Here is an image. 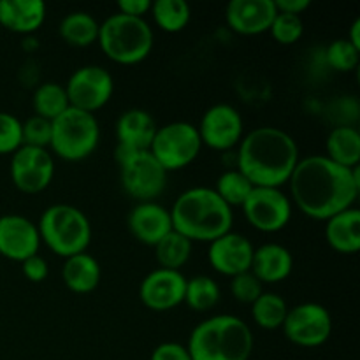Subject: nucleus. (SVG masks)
I'll list each match as a JSON object with an SVG mask.
<instances>
[{
  "label": "nucleus",
  "mask_w": 360,
  "mask_h": 360,
  "mask_svg": "<svg viewBox=\"0 0 360 360\" xmlns=\"http://www.w3.org/2000/svg\"><path fill=\"white\" fill-rule=\"evenodd\" d=\"M288 183L290 202L306 217L320 221L354 207L360 193L359 167H341L326 155L301 158Z\"/></svg>",
  "instance_id": "obj_1"
},
{
  "label": "nucleus",
  "mask_w": 360,
  "mask_h": 360,
  "mask_svg": "<svg viewBox=\"0 0 360 360\" xmlns=\"http://www.w3.org/2000/svg\"><path fill=\"white\" fill-rule=\"evenodd\" d=\"M301 160L294 137L278 127H259L246 134L238 148V171L253 186L281 188Z\"/></svg>",
  "instance_id": "obj_2"
},
{
  "label": "nucleus",
  "mask_w": 360,
  "mask_h": 360,
  "mask_svg": "<svg viewBox=\"0 0 360 360\" xmlns=\"http://www.w3.org/2000/svg\"><path fill=\"white\" fill-rule=\"evenodd\" d=\"M172 229L190 241L211 243L227 234L234 224V211L213 188L193 186L174 200L171 210Z\"/></svg>",
  "instance_id": "obj_3"
},
{
  "label": "nucleus",
  "mask_w": 360,
  "mask_h": 360,
  "mask_svg": "<svg viewBox=\"0 0 360 360\" xmlns=\"http://www.w3.org/2000/svg\"><path fill=\"white\" fill-rule=\"evenodd\" d=\"M253 333L234 315H214L192 329L186 343L192 360H250Z\"/></svg>",
  "instance_id": "obj_4"
},
{
  "label": "nucleus",
  "mask_w": 360,
  "mask_h": 360,
  "mask_svg": "<svg viewBox=\"0 0 360 360\" xmlns=\"http://www.w3.org/2000/svg\"><path fill=\"white\" fill-rule=\"evenodd\" d=\"M97 42L111 62L136 65L153 49V28L144 18L115 13L101 23Z\"/></svg>",
  "instance_id": "obj_5"
},
{
  "label": "nucleus",
  "mask_w": 360,
  "mask_h": 360,
  "mask_svg": "<svg viewBox=\"0 0 360 360\" xmlns=\"http://www.w3.org/2000/svg\"><path fill=\"white\" fill-rule=\"evenodd\" d=\"M35 225L41 243L62 259L86 252L91 243L90 220L79 207L70 204L46 207Z\"/></svg>",
  "instance_id": "obj_6"
},
{
  "label": "nucleus",
  "mask_w": 360,
  "mask_h": 360,
  "mask_svg": "<svg viewBox=\"0 0 360 360\" xmlns=\"http://www.w3.org/2000/svg\"><path fill=\"white\" fill-rule=\"evenodd\" d=\"M101 143V127L95 115L69 108L51 122L53 155L67 162H79L94 155Z\"/></svg>",
  "instance_id": "obj_7"
},
{
  "label": "nucleus",
  "mask_w": 360,
  "mask_h": 360,
  "mask_svg": "<svg viewBox=\"0 0 360 360\" xmlns=\"http://www.w3.org/2000/svg\"><path fill=\"white\" fill-rule=\"evenodd\" d=\"M202 150L197 125L188 122H171L158 127L151 141L150 153L167 172L188 167Z\"/></svg>",
  "instance_id": "obj_8"
},
{
  "label": "nucleus",
  "mask_w": 360,
  "mask_h": 360,
  "mask_svg": "<svg viewBox=\"0 0 360 360\" xmlns=\"http://www.w3.org/2000/svg\"><path fill=\"white\" fill-rule=\"evenodd\" d=\"M120 181L129 197L137 202H153L164 193L169 172L148 151H134L118 162Z\"/></svg>",
  "instance_id": "obj_9"
},
{
  "label": "nucleus",
  "mask_w": 360,
  "mask_h": 360,
  "mask_svg": "<svg viewBox=\"0 0 360 360\" xmlns=\"http://www.w3.org/2000/svg\"><path fill=\"white\" fill-rule=\"evenodd\" d=\"M281 330L297 347H322L333 334V315L319 302H302L288 309Z\"/></svg>",
  "instance_id": "obj_10"
},
{
  "label": "nucleus",
  "mask_w": 360,
  "mask_h": 360,
  "mask_svg": "<svg viewBox=\"0 0 360 360\" xmlns=\"http://www.w3.org/2000/svg\"><path fill=\"white\" fill-rule=\"evenodd\" d=\"M70 108L94 115L104 108L115 91V79L102 65H83L74 70L63 84Z\"/></svg>",
  "instance_id": "obj_11"
},
{
  "label": "nucleus",
  "mask_w": 360,
  "mask_h": 360,
  "mask_svg": "<svg viewBox=\"0 0 360 360\" xmlns=\"http://www.w3.org/2000/svg\"><path fill=\"white\" fill-rule=\"evenodd\" d=\"M241 210L253 229L267 234L283 231L292 220V202L281 188L253 186Z\"/></svg>",
  "instance_id": "obj_12"
},
{
  "label": "nucleus",
  "mask_w": 360,
  "mask_h": 360,
  "mask_svg": "<svg viewBox=\"0 0 360 360\" xmlns=\"http://www.w3.org/2000/svg\"><path fill=\"white\" fill-rule=\"evenodd\" d=\"M9 174L20 192L41 193L55 178V157L44 148L21 144L11 155Z\"/></svg>",
  "instance_id": "obj_13"
},
{
  "label": "nucleus",
  "mask_w": 360,
  "mask_h": 360,
  "mask_svg": "<svg viewBox=\"0 0 360 360\" xmlns=\"http://www.w3.org/2000/svg\"><path fill=\"white\" fill-rule=\"evenodd\" d=\"M197 132L202 146L217 151H227L239 146L245 137V122L241 112L234 105L220 102L206 109L200 123L197 125Z\"/></svg>",
  "instance_id": "obj_14"
},
{
  "label": "nucleus",
  "mask_w": 360,
  "mask_h": 360,
  "mask_svg": "<svg viewBox=\"0 0 360 360\" xmlns=\"http://www.w3.org/2000/svg\"><path fill=\"white\" fill-rule=\"evenodd\" d=\"M186 278L181 271L158 269L150 271L139 285V299L151 311H171L183 304Z\"/></svg>",
  "instance_id": "obj_15"
},
{
  "label": "nucleus",
  "mask_w": 360,
  "mask_h": 360,
  "mask_svg": "<svg viewBox=\"0 0 360 360\" xmlns=\"http://www.w3.org/2000/svg\"><path fill=\"white\" fill-rule=\"evenodd\" d=\"M253 250L255 248H253V245L248 241L246 236L229 231L227 234L220 236V238L210 243L207 260H210V266L218 274L234 278L238 274L250 271Z\"/></svg>",
  "instance_id": "obj_16"
},
{
  "label": "nucleus",
  "mask_w": 360,
  "mask_h": 360,
  "mask_svg": "<svg viewBox=\"0 0 360 360\" xmlns=\"http://www.w3.org/2000/svg\"><path fill=\"white\" fill-rule=\"evenodd\" d=\"M41 248L37 225L21 214L0 217V255L14 262H23L37 255Z\"/></svg>",
  "instance_id": "obj_17"
},
{
  "label": "nucleus",
  "mask_w": 360,
  "mask_h": 360,
  "mask_svg": "<svg viewBox=\"0 0 360 360\" xmlns=\"http://www.w3.org/2000/svg\"><path fill=\"white\" fill-rule=\"evenodd\" d=\"M274 16V0H231L225 7L227 27L239 35L266 34Z\"/></svg>",
  "instance_id": "obj_18"
},
{
  "label": "nucleus",
  "mask_w": 360,
  "mask_h": 360,
  "mask_svg": "<svg viewBox=\"0 0 360 360\" xmlns=\"http://www.w3.org/2000/svg\"><path fill=\"white\" fill-rule=\"evenodd\" d=\"M130 234L146 246H155L172 229L171 211L158 202H137L127 218Z\"/></svg>",
  "instance_id": "obj_19"
},
{
  "label": "nucleus",
  "mask_w": 360,
  "mask_h": 360,
  "mask_svg": "<svg viewBox=\"0 0 360 360\" xmlns=\"http://www.w3.org/2000/svg\"><path fill=\"white\" fill-rule=\"evenodd\" d=\"M157 129V122L146 109H127L116 120V144L132 151H148Z\"/></svg>",
  "instance_id": "obj_20"
},
{
  "label": "nucleus",
  "mask_w": 360,
  "mask_h": 360,
  "mask_svg": "<svg viewBox=\"0 0 360 360\" xmlns=\"http://www.w3.org/2000/svg\"><path fill=\"white\" fill-rule=\"evenodd\" d=\"M294 269V257L290 250L285 248L283 245L278 243H266L253 250L252 259V271L260 283H281L287 280Z\"/></svg>",
  "instance_id": "obj_21"
},
{
  "label": "nucleus",
  "mask_w": 360,
  "mask_h": 360,
  "mask_svg": "<svg viewBox=\"0 0 360 360\" xmlns=\"http://www.w3.org/2000/svg\"><path fill=\"white\" fill-rule=\"evenodd\" d=\"M46 20L42 0H0V25L14 34L30 35Z\"/></svg>",
  "instance_id": "obj_22"
},
{
  "label": "nucleus",
  "mask_w": 360,
  "mask_h": 360,
  "mask_svg": "<svg viewBox=\"0 0 360 360\" xmlns=\"http://www.w3.org/2000/svg\"><path fill=\"white\" fill-rule=\"evenodd\" d=\"M326 241L334 252L354 255L360 250V211L348 207L326 220Z\"/></svg>",
  "instance_id": "obj_23"
},
{
  "label": "nucleus",
  "mask_w": 360,
  "mask_h": 360,
  "mask_svg": "<svg viewBox=\"0 0 360 360\" xmlns=\"http://www.w3.org/2000/svg\"><path fill=\"white\" fill-rule=\"evenodd\" d=\"M63 260L65 262L62 266V280L70 292L84 295L98 287L102 271L101 264L94 255L83 252Z\"/></svg>",
  "instance_id": "obj_24"
},
{
  "label": "nucleus",
  "mask_w": 360,
  "mask_h": 360,
  "mask_svg": "<svg viewBox=\"0 0 360 360\" xmlns=\"http://www.w3.org/2000/svg\"><path fill=\"white\" fill-rule=\"evenodd\" d=\"M326 157L341 167L355 169L360 164V132L352 125H338L326 141Z\"/></svg>",
  "instance_id": "obj_25"
},
{
  "label": "nucleus",
  "mask_w": 360,
  "mask_h": 360,
  "mask_svg": "<svg viewBox=\"0 0 360 360\" xmlns=\"http://www.w3.org/2000/svg\"><path fill=\"white\" fill-rule=\"evenodd\" d=\"M101 23L86 11H74L65 14L58 25V34L74 48H88L98 39Z\"/></svg>",
  "instance_id": "obj_26"
},
{
  "label": "nucleus",
  "mask_w": 360,
  "mask_h": 360,
  "mask_svg": "<svg viewBox=\"0 0 360 360\" xmlns=\"http://www.w3.org/2000/svg\"><path fill=\"white\" fill-rule=\"evenodd\" d=\"M32 108H34V115L41 118L49 120V122L56 120L70 108L65 86L56 81L39 84L32 95Z\"/></svg>",
  "instance_id": "obj_27"
},
{
  "label": "nucleus",
  "mask_w": 360,
  "mask_h": 360,
  "mask_svg": "<svg viewBox=\"0 0 360 360\" xmlns=\"http://www.w3.org/2000/svg\"><path fill=\"white\" fill-rule=\"evenodd\" d=\"M153 248L157 262L162 269L179 271L192 257L193 243L183 234H179V232L171 231Z\"/></svg>",
  "instance_id": "obj_28"
},
{
  "label": "nucleus",
  "mask_w": 360,
  "mask_h": 360,
  "mask_svg": "<svg viewBox=\"0 0 360 360\" xmlns=\"http://www.w3.org/2000/svg\"><path fill=\"white\" fill-rule=\"evenodd\" d=\"M150 13L155 25L167 34L185 30L192 18V9L186 0H155L151 2Z\"/></svg>",
  "instance_id": "obj_29"
},
{
  "label": "nucleus",
  "mask_w": 360,
  "mask_h": 360,
  "mask_svg": "<svg viewBox=\"0 0 360 360\" xmlns=\"http://www.w3.org/2000/svg\"><path fill=\"white\" fill-rule=\"evenodd\" d=\"M288 304L280 294L262 292L259 299L252 304V319L260 329L276 330L283 327L288 313Z\"/></svg>",
  "instance_id": "obj_30"
},
{
  "label": "nucleus",
  "mask_w": 360,
  "mask_h": 360,
  "mask_svg": "<svg viewBox=\"0 0 360 360\" xmlns=\"http://www.w3.org/2000/svg\"><path fill=\"white\" fill-rule=\"evenodd\" d=\"M220 285H218L213 278L199 274V276H193L190 278V280H186L185 299H183V302H185L188 308H192L193 311H210V309H213L214 306L220 302Z\"/></svg>",
  "instance_id": "obj_31"
},
{
  "label": "nucleus",
  "mask_w": 360,
  "mask_h": 360,
  "mask_svg": "<svg viewBox=\"0 0 360 360\" xmlns=\"http://www.w3.org/2000/svg\"><path fill=\"white\" fill-rule=\"evenodd\" d=\"M213 190L229 207H241L253 190V185L241 171L231 169L218 176Z\"/></svg>",
  "instance_id": "obj_32"
},
{
  "label": "nucleus",
  "mask_w": 360,
  "mask_h": 360,
  "mask_svg": "<svg viewBox=\"0 0 360 360\" xmlns=\"http://www.w3.org/2000/svg\"><path fill=\"white\" fill-rule=\"evenodd\" d=\"M327 65L338 72H352L359 67L360 49L347 41V37L330 42L323 53Z\"/></svg>",
  "instance_id": "obj_33"
},
{
  "label": "nucleus",
  "mask_w": 360,
  "mask_h": 360,
  "mask_svg": "<svg viewBox=\"0 0 360 360\" xmlns=\"http://www.w3.org/2000/svg\"><path fill=\"white\" fill-rule=\"evenodd\" d=\"M269 34L280 44H295L302 37V34H304V21L297 14L278 13L276 11V16H274L273 23L269 27Z\"/></svg>",
  "instance_id": "obj_34"
},
{
  "label": "nucleus",
  "mask_w": 360,
  "mask_h": 360,
  "mask_svg": "<svg viewBox=\"0 0 360 360\" xmlns=\"http://www.w3.org/2000/svg\"><path fill=\"white\" fill-rule=\"evenodd\" d=\"M21 136L25 146L44 148L48 150L51 143V122L34 115L21 123Z\"/></svg>",
  "instance_id": "obj_35"
},
{
  "label": "nucleus",
  "mask_w": 360,
  "mask_h": 360,
  "mask_svg": "<svg viewBox=\"0 0 360 360\" xmlns=\"http://www.w3.org/2000/svg\"><path fill=\"white\" fill-rule=\"evenodd\" d=\"M262 292L264 285L252 271L231 278V294L234 295L236 301L243 302V304H253L262 295Z\"/></svg>",
  "instance_id": "obj_36"
},
{
  "label": "nucleus",
  "mask_w": 360,
  "mask_h": 360,
  "mask_svg": "<svg viewBox=\"0 0 360 360\" xmlns=\"http://www.w3.org/2000/svg\"><path fill=\"white\" fill-rule=\"evenodd\" d=\"M23 144L21 122L14 115L0 111V155H13Z\"/></svg>",
  "instance_id": "obj_37"
},
{
  "label": "nucleus",
  "mask_w": 360,
  "mask_h": 360,
  "mask_svg": "<svg viewBox=\"0 0 360 360\" xmlns=\"http://www.w3.org/2000/svg\"><path fill=\"white\" fill-rule=\"evenodd\" d=\"M21 271H23L25 278H27L28 281H32V283H41V281H44L46 278H48L49 266L37 253V255L28 257L27 260L21 262Z\"/></svg>",
  "instance_id": "obj_38"
},
{
  "label": "nucleus",
  "mask_w": 360,
  "mask_h": 360,
  "mask_svg": "<svg viewBox=\"0 0 360 360\" xmlns=\"http://www.w3.org/2000/svg\"><path fill=\"white\" fill-rule=\"evenodd\" d=\"M150 360H192V357L186 350V345L167 341V343H160L151 352Z\"/></svg>",
  "instance_id": "obj_39"
},
{
  "label": "nucleus",
  "mask_w": 360,
  "mask_h": 360,
  "mask_svg": "<svg viewBox=\"0 0 360 360\" xmlns=\"http://www.w3.org/2000/svg\"><path fill=\"white\" fill-rule=\"evenodd\" d=\"M118 13L134 18H144L151 9V0H118Z\"/></svg>",
  "instance_id": "obj_40"
},
{
  "label": "nucleus",
  "mask_w": 360,
  "mask_h": 360,
  "mask_svg": "<svg viewBox=\"0 0 360 360\" xmlns=\"http://www.w3.org/2000/svg\"><path fill=\"white\" fill-rule=\"evenodd\" d=\"M309 6H311V0H274V7L278 13L297 14V16L306 13Z\"/></svg>",
  "instance_id": "obj_41"
},
{
  "label": "nucleus",
  "mask_w": 360,
  "mask_h": 360,
  "mask_svg": "<svg viewBox=\"0 0 360 360\" xmlns=\"http://www.w3.org/2000/svg\"><path fill=\"white\" fill-rule=\"evenodd\" d=\"M347 41L350 42V44H354L357 49H360V20L359 18H355L354 23H352L350 32H348V35H347Z\"/></svg>",
  "instance_id": "obj_42"
}]
</instances>
